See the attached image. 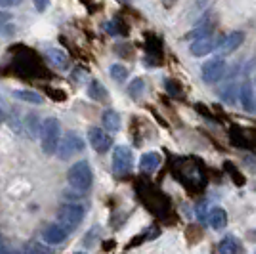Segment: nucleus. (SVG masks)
Wrapping results in <instances>:
<instances>
[{
  "label": "nucleus",
  "mask_w": 256,
  "mask_h": 254,
  "mask_svg": "<svg viewBox=\"0 0 256 254\" xmlns=\"http://www.w3.org/2000/svg\"><path fill=\"white\" fill-rule=\"evenodd\" d=\"M226 62L220 58H214L210 62L203 65V80L206 84H216L218 80H222L226 74Z\"/></svg>",
  "instance_id": "nucleus-7"
},
{
  "label": "nucleus",
  "mask_w": 256,
  "mask_h": 254,
  "mask_svg": "<svg viewBox=\"0 0 256 254\" xmlns=\"http://www.w3.org/2000/svg\"><path fill=\"white\" fill-rule=\"evenodd\" d=\"M29 250H48V248H44V246H40V244H31V246H27Z\"/></svg>",
  "instance_id": "nucleus-30"
},
{
  "label": "nucleus",
  "mask_w": 256,
  "mask_h": 254,
  "mask_svg": "<svg viewBox=\"0 0 256 254\" xmlns=\"http://www.w3.org/2000/svg\"><path fill=\"white\" fill-rule=\"evenodd\" d=\"M84 216H86V208L82 204L67 202L58 212V222L62 224V226H65L67 230H75L76 226L84 220Z\"/></svg>",
  "instance_id": "nucleus-3"
},
{
  "label": "nucleus",
  "mask_w": 256,
  "mask_h": 254,
  "mask_svg": "<svg viewBox=\"0 0 256 254\" xmlns=\"http://www.w3.org/2000/svg\"><path fill=\"white\" fill-rule=\"evenodd\" d=\"M46 56H48L50 64H52L56 69L65 71V69L69 67V56H67V52H64L62 48H52V50H48Z\"/></svg>",
  "instance_id": "nucleus-14"
},
{
  "label": "nucleus",
  "mask_w": 256,
  "mask_h": 254,
  "mask_svg": "<svg viewBox=\"0 0 256 254\" xmlns=\"http://www.w3.org/2000/svg\"><path fill=\"white\" fill-rule=\"evenodd\" d=\"M60 142H62V124L58 118H46L40 128V144H42V151L46 155H56L60 149Z\"/></svg>",
  "instance_id": "nucleus-1"
},
{
  "label": "nucleus",
  "mask_w": 256,
  "mask_h": 254,
  "mask_svg": "<svg viewBox=\"0 0 256 254\" xmlns=\"http://www.w3.org/2000/svg\"><path fill=\"white\" fill-rule=\"evenodd\" d=\"M235 94H239L237 86H235V84H230L228 88H226V92H222V98H224L228 104H235Z\"/></svg>",
  "instance_id": "nucleus-24"
},
{
  "label": "nucleus",
  "mask_w": 256,
  "mask_h": 254,
  "mask_svg": "<svg viewBox=\"0 0 256 254\" xmlns=\"http://www.w3.org/2000/svg\"><path fill=\"white\" fill-rule=\"evenodd\" d=\"M208 34H212V25L210 23H201L195 31H192L186 38L188 40H197V38H203V36H208Z\"/></svg>",
  "instance_id": "nucleus-20"
},
{
  "label": "nucleus",
  "mask_w": 256,
  "mask_h": 254,
  "mask_svg": "<svg viewBox=\"0 0 256 254\" xmlns=\"http://www.w3.org/2000/svg\"><path fill=\"white\" fill-rule=\"evenodd\" d=\"M243 40H245V34H243L241 31H234V32H230L228 36H224V38L218 40L216 50H218L220 56H230V54L235 52V50L243 44Z\"/></svg>",
  "instance_id": "nucleus-8"
},
{
  "label": "nucleus",
  "mask_w": 256,
  "mask_h": 254,
  "mask_svg": "<svg viewBox=\"0 0 256 254\" xmlns=\"http://www.w3.org/2000/svg\"><path fill=\"white\" fill-rule=\"evenodd\" d=\"M160 162H162V159H160L159 153H146L140 159V168L144 174H153L160 166Z\"/></svg>",
  "instance_id": "nucleus-13"
},
{
  "label": "nucleus",
  "mask_w": 256,
  "mask_h": 254,
  "mask_svg": "<svg viewBox=\"0 0 256 254\" xmlns=\"http://www.w3.org/2000/svg\"><path fill=\"white\" fill-rule=\"evenodd\" d=\"M239 248H241V246H239V243L235 241V237H232V235L226 237L224 241L220 243V246H218V250L222 254H234V252H237Z\"/></svg>",
  "instance_id": "nucleus-21"
},
{
  "label": "nucleus",
  "mask_w": 256,
  "mask_h": 254,
  "mask_svg": "<svg viewBox=\"0 0 256 254\" xmlns=\"http://www.w3.org/2000/svg\"><path fill=\"white\" fill-rule=\"evenodd\" d=\"M166 90H168L172 96H176V98L180 96V98H182V88H180V84H178L176 80H166Z\"/></svg>",
  "instance_id": "nucleus-26"
},
{
  "label": "nucleus",
  "mask_w": 256,
  "mask_h": 254,
  "mask_svg": "<svg viewBox=\"0 0 256 254\" xmlns=\"http://www.w3.org/2000/svg\"><path fill=\"white\" fill-rule=\"evenodd\" d=\"M144 90H146V82H144V78H134L130 86H128V94L132 96V100H140L142 94H144Z\"/></svg>",
  "instance_id": "nucleus-22"
},
{
  "label": "nucleus",
  "mask_w": 256,
  "mask_h": 254,
  "mask_svg": "<svg viewBox=\"0 0 256 254\" xmlns=\"http://www.w3.org/2000/svg\"><path fill=\"white\" fill-rule=\"evenodd\" d=\"M208 224L212 226V230H222L228 226V212L224 208H212L208 214Z\"/></svg>",
  "instance_id": "nucleus-16"
},
{
  "label": "nucleus",
  "mask_w": 256,
  "mask_h": 254,
  "mask_svg": "<svg viewBox=\"0 0 256 254\" xmlns=\"http://www.w3.org/2000/svg\"><path fill=\"white\" fill-rule=\"evenodd\" d=\"M134 166V155L126 146H117L113 149V172L117 176H126Z\"/></svg>",
  "instance_id": "nucleus-5"
},
{
  "label": "nucleus",
  "mask_w": 256,
  "mask_h": 254,
  "mask_svg": "<svg viewBox=\"0 0 256 254\" xmlns=\"http://www.w3.org/2000/svg\"><path fill=\"white\" fill-rule=\"evenodd\" d=\"M2 118H4V111H2V109H0V120H2Z\"/></svg>",
  "instance_id": "nucleus-31"
},
{
  "label": "nucleus",
  "mask_w": 256,
  "mask_h": 254,
  "mask_svg": "<svg viewBox=\"0 0 256 254\" xmlns=\"http://www.w3.org/2000/svg\"><path fill=\"white\" fill-rule=\"evenodd\" d=\"M67 182L69 186L76 191H88L94 184V174L90 168V162L88 160H78L75 162L69 172H67Z\"/></svg>",
  "instance_id": "nucleus-2"
},
{
  "label": "nucleus",
  "mask_w": 256,
  "mask_h": 254,
  "mask_svg": "<svg viewBox=\"0 0 256 254\" xmlns=\"http://www.w3.org/2000/svg\"><path fill=\"white\" fill-rule=\"evenodd\" d=\"M10 20H12V14L0 10V25H2V23H6V22H10Z\"/></svg>",
  "instance_id": "nucleus-29"
},
{
  "label": "nucleus",
  "mask_w": 256,
  "mask_h": 254,
  "mask_svg": "<svg viewBox=\"0 0 256 254\" xmlns=\"http://www.w3.org/2000/svg\"><path fill=\"white\" fill-rule=\"evenodd\" d=\"M197 216L201 222H208V202L203 201L197 204Z\"/></svg>",
  "instance_id": "nucleus-25"
},
{
  "label": "nucleus",
  "mask_w": 256,
  "mask_h": 254,
  "mask_svg": "<svg viewBox=\"0 0 256 254\" xmlns=\"http://www.w3.org/2000/svg\"><path fill=\"white\" fill-rule=\"evenodd\" d=\"M88 142H90V146L94 148L96 153H107L109 149L113 148V138H111V134L106 132L104 128H90V132H88Z\"/></svg>",
  "instance_id": "nucleus-6"
},
{
  "label": "nucleus",
  "mask_w": 256,
  "mask_h": 254,
  "mask_svg": "<svg viewBox=\"0 0 256 254\" xmlns=\"http://www.w3.org/2000/svg\"><path fill=\"white\" fill-rule=\"evenodd\" d=\"M216 46H218V40L214 38L212 34H208V36H203V38H197L192 44V54L195 58H203V56H208L210 52H214Z\"/></svg>",
  "instance_id": "nucleus-10"
},
{
  "label": "nucleus",
  "mask_w": 256,
  "mask_h": 254,
  "mask_svg": "<svg viewBox=\"0 0 256 254\" xmlns=\"http://www.w3.org/2000/svg\"><path fill=\"white\" fill-rule=\"evenodd\" d=\"M230 138H232V144H234L235 148H241V149L252 148V136L246 130H243V128L234 126L232 132H230Z\"/></svg>",
  "instance_id": "nucleus-12"
},
{
  "label": "nucleus",
  "mask_w": 256,
  "mask_h": 254,
  "mask_svg": "<svg viewBox=\"0 0 256 254\" xmlns=\"http://www.w3.org/2000/svg\"><path fill=\"white\" fill-rule=\"evenodd\" d=\"M102 120H104V128H106L107 132H118L120 130V115H118L117 111H113V109H107L104 116H102Z\"/></svg>",
  "instance_id": "nucleus-15"
},
{
  "label": "nucleus",
  "mask_w": 256,
  "mask_h": 254,
  "mask_svg": "<svg viewBox=\"0 0 256 254\" xmlns=\"http://www.w3.org/2000/svg\"><path fill=\"white\" fill-rule=\"evenodd\" d=\"M239 102H241L243 109L248 111V113H252L256 109V96H254V90H252L250 82L241 84V88H239Z\"/></svg>",
  "instance_id": "nucleus-11"
},
{
  "label": "nucleus",
  "mask_w": 256,
  "mask_h": 254,
  "mask_svg": "<svg viewBox=\"0 0 256 254\" xmlns=\"http://www.w3.org/2000/svg\"><path fill=\"white\" fill-rule=\"evenodd\" d=\"M84 149V140L80 138L76 132H67L65 138L60 142V149H58V155L62 160H67L71 157H75L78 153H82Z\"/></svg>",
  "instance_id": "nucleus-4"
},
{
  "label": "nucleus",
  "mask_w": 256,
  "mask_h": 254,
  "mask_svg": "<svg viewBox=\"0 0 256 254\" xmlns=\"http://www.w3.org/2000/svg\"><path fill=\"white\" fill-rule=\"evenodd\" d=\"M23 0H0V8H14L20 6Z\"/></svg>",
  "instance_id": "nucleus-27"
},
{
  "label": "nucleus",
  "mask_w": 256,
  "mask_h": 254,
  "mask_svg": "<svg viewBox=\"0 0 256 254\" xmlns=\"http://www.w3.org/2000/svg\"><path fill=\"white\" fill-rule=\"evenodd\" d=\"M109 73H111V78H113V80H117V82H124V80H126V76H128L126 67H124V65H120V64L111 65Z\"/></svg>",
  "instance_id": "nucleus-23"
},
{
  "label": "nucleus",
  "mask_w": 256,
  "mask_h": 254,
  "mask_svg": "<svg viewBox=\"0 0 256 254\" xmlns=\"http://www.w3.org/2000/svg\"><path fill=\"white\" fill-rule=\"evenodd\" d=\"M32 4H34V8H36L38 12H46L48 4H50V0H32Z\"/></svg>",
  "instance_id": "nucleus-28"
},
{
  "label": "nucleus",
  "mask_w": 256,
  "mask_h": 254,
  "mask_svg": "<svg viewBox=\"0 0 256 254\" xmlns=\"http://www.w3.org/2000/svg\"><path fill=\"white\" fill-rule=\"evenodd\" d=\"M67 233H69V230L65 226H62V224H50V226L44 228L42 239L48 244L58 246V244H62L67 239Z\"/></svg>",
  "instance_id": "nucleus-9"
},
{
  "label": "nucleus",
  "mask_w": 256,
  "mask_h": 254,
  "mask_svg": "<svg viewBox=\"0 0 256 254\" xmlns=\"http://www.w3.org/2000/svg\"><path fill=\"white\" fill-rule=\"evenodd\" d=\"M224 170L232 176V180H234L235 186H245V178H243V174L239 172V170L235 168V164L232 160H226L224 162Z\"/></svg>",
  "instance_id": "nucleus-19"
},
{
  "label": "nucleus",
  "mask_w": 256,
  "mask_h": 254,
  "mask_svg": "<svg viewBox=\"0 0 256 254\" xmlns=\"http://www.w3.org/2000/svg\"><path fill=\"white\" fill-rule=\"evenodd\" d=\"M14 96L22 102H27V104H32V106H42L44 104V98L36 92H31V90H16Z\"/></svg>",
  "instance_id": "nucleus-17"
},
{
  "label": "nucleus",
  "mask_w": 256,
  "mask_h": 254,
  "mask_svg": "<svg viewBox=\"0 0 256 254\" xmlns=\"http://www.w3.org/2000/svg\"><path fill=\"white\" fill-rule=\"evenodd\" d=\"M88 96H90L92 100H96V102H106L107 100L106 86L102 84V82H98V80H92L90 86H88Z\"/></svg>",
  "instance_id": "nucleus-18"
}]
</instances>
